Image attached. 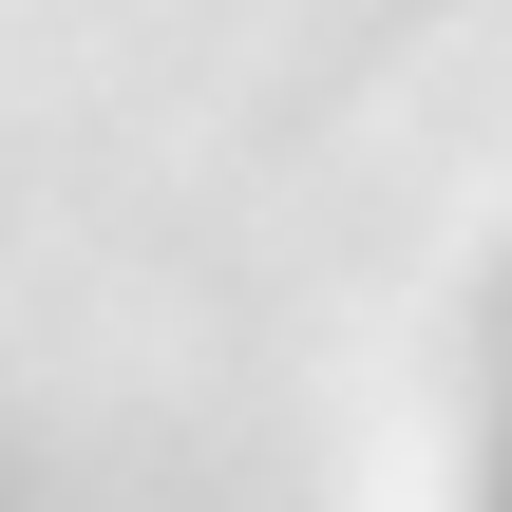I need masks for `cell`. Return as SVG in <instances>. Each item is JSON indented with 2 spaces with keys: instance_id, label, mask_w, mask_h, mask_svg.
Listing matches in <instances>:
<instances>
[{
  "instance_id": "6da1fadb",
  "label": "cell",
  "mask_w": 512,
  "mask_h": 512,
  "mask_svg": "<svg viewBox=\"0 0 512 512\" xmlns=\"http://www.w3.org/2000/svg\"><path fill=\"white\" fill-rule=\"evenodd\" d=\"M494 512H512V475H494Z\"/></svg>"
}]
</instances>
